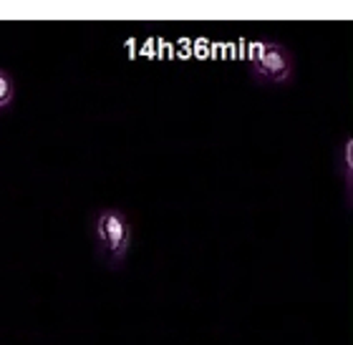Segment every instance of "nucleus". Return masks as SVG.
Wrapping results in <instances>:
<instances>
[{
	"label": "nucleus",
	"instance_id": "obj_1",
	"mask_svg": "<svg viewBox=\"0 0 353 345\" xmlns=\"http://www.w3.org/2000/svg\"><path fill=\"white\" fill-rule=\"evenodd\" d=\"M96 235H99L101 244L114 258H121L126 252V247H129V227H126L124 217L111 212V209L99 214V220H96Z\"/></svg>",
	"mask_w": 353,
	"mask_h": 345
},
{
	"label": "nucleus",
	"instance_id": "obj_2",
	"mask_svg": "<svg viewBox=\"0 0 353 345\" xmlns=\"http://www.w3.org/2000/svg\"><path fill=\"white\" fill-rule=\"evenodd\" d=\"M255 63H258V74H263L270 81H285L290 74V61H288L285 51L275 43L260 45Z\"/></svg>",
	"mask_w": 353,
	"mask_h": 345
},
{
	"label": "nucleus",
	"instance_id": "obj_3",
	"mask_svg": "<svg viewBox=\"0 0 353 345\" xmlns=\"http://www.w3.org/2000/svg\"><path fill=\"white\" fill-rule=\"evenodd\" d=\"M13 96H15V83H13V79H10V76H8L6 71H0V109L13 101Z\"/></svg>",
	"mask_w": 353,
	"mask_h": 345
}]
</instances>
